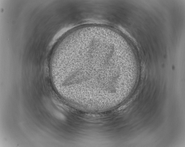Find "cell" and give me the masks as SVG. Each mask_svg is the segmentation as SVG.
<instances>
[{
  "label": "cell",
  "instance_id": "6da1fadb",
  "mask_svg": "<svg viewBox=\"0 0 185 147\" xmlns=\"http://www.w3.org/2000/svg\"><path fill=\"white\" fill-rule=\"evenodd\" d=\"M114 41L97 33L78 36L68 55L67 70L70 81L92 88L105 87L104 71L114 62Z\"/></svg>",
  "mask_w": 185,
  "mask_h": 147
}]
</instances>
